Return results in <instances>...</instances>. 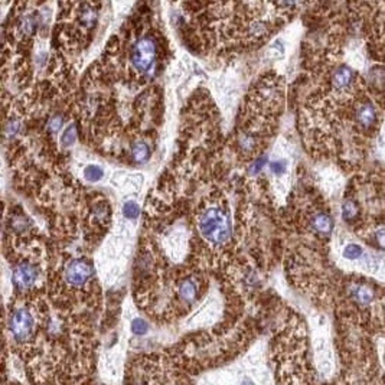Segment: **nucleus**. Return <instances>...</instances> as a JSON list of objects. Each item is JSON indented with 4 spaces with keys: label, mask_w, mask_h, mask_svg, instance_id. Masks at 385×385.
Returning <instances> with one entry per match:
<instances>
[{
    "label": "nucleus",
    "mask_w": 385,
    "mask_h": 385,
    "mask_svg": "<svg viewBox=\"0 0 385 385\" xmlns=\"http://www.w3.org/2000/svg\"><path fill=\"white\" fill-rule=\"evenodd\" d=\"M36 29V18L33 15H26L23 19H22V23H20V30L25 33V35H32Z\"/></svg>",
    "instance_id": "obj_13"
},
{
    "label": "nucleus",
    "mask_w": 385,
    "mask_h": 385,
    "mask_svg": "<svg viewBox=\"0 0 385 385\" xmlns=\"http://www.w3.org/2000/svg\"><path fill=\"white\" fill-rule=\"evenodd\" d=\"M93 276L91 265L84 261V260H72L69 261L65 267L64 277L68 284L74 287H81L88 282Z\"/></svg>",
    "instance_id": "obj_5"
},
{
    "label": "nucleus",
    "mask_w": 385,
    "mask_h": 385,
    "mask_svg": "<svg viewBox=\"0 0 385 385\" xmlns=\"http://www.w3.org/2000/svg\"><path fill=\"white\" fill-rule=\"evenodd\" d=\"M357 119L361 126H364V127H371L376 120L375 108H374L371 104H365V105H362V107L358 110Z\"/></svg>",
    "instance_id": "obj_11"
},
{
    "label": "nucleus",
    "mask_w": 385,
    "mask_h": 385,
    "mask_svg": "<svg viewBox=\"0 0 385 385\" xmlns=\"http://www.w3.org/2000/svg\"><path fill=\"white\" fill-rule=\"evenodd\" d=\"M312 225H313V229L319 234L328 235L332 233L333 229V219L330 218V215L328 214H323L320 212L318 215H315L313 221H312Z\"/></svg>",
    "instance_id": "obj_7"
},
{
    "label": "nucleus",
    "mask_w": 385,
    "mask_h": 385,
    "mask_svg": "<svg viewBox=\"0 0 385 385\" xmlns=\"http://www.w3.org/2000/svg\"><path fill=\"white\" fill-rule=\"evenodd\" d=\"M81 20L84 22L85 26H91L94 25L95 20H97V12L91 8H85L83 12H81Z\"/></svg>",
    "instance_id": "obj_20"
},
{
    "label": "nucleus",
    "mask_w": 385,
    "mask_h": 385,
    "mask_svg": "<svg viewBox=\"0 0 385 385\" xmlns=\"http://www.w3.org/2000/svg\"><path fill=\"white\" fill-rule=\"evenodd\" d=\"M384 362H385V358H384Z\"/></svg>",
    "instance_id": "obj_29"
},
{
    "label": "nucleus",
    "mask_w": 385,
    "mask_h": 385,
    "mask_svg": "<svg viewBox=\"0 0 385 385\" xmlns=\"http://www.w3.org/2000/svg\"><path fill=\"white\" fill-rule=\"evenodd\" d=\"M352 80H354V72H352V69L348 68V66H342V68H339L338 71L333 74L332 83L335 85V88L343 90V88H346L348 85L352 83Z\"/></svg>",
    "instance_id": "obj_8"
},
{
    "label": "nucleus",
    "mask_w": 385,
    "mask_h": 385,
    "mask_svg": "<svg viewBox=\"0 0 385 385\" xmlns=\"http://www.w3.org/2000/svg\"><path fill=\"white\" fill-rule=\"evenodd\" d=\"M265 32V26L263 23H253L250 26V35H254V36H260Z\"/></svg>",
    "instance_id": "obj_26"
},
{
    "label": "nucleus",
    "mask_w": 385,
    "mask_h": 385,
    "mask_svg": "<svg viewBox=\"0 0 385 385\" xmlns=\"http://www.w3.org/2000/svg\"><path fill=\"white\" fill-rule=\"evenodd\" d=\"M9 330L15 340L20 343L28 342L35 332V322L30 312L28 309L15 310L9 318Z\"/></svg>",
    "instance_id": "obj_3"
},
{
    "label": "nucleus",
    "mask_w": 385,
    "mask_h": 385,
    "mask_svg": "<svg viewBox=\"0 0 385 385\" xmlns=\"http://www.w3.org/2000/svg\"><path fill=\"white\" fill-rule=\"evenodd\" d=\"M13 226H15L18 231H25V229L29 226L28 219H26V218H22V216H19V218H15V219H13Z\"/></svg>",
    "instance_id": "obj_25"
},
{
    "label": "nucleus",
    "mask_w": 385,
    "mask_h": 385,
    "mask_svg": "<svg viewBox=\"0 0 385 385\" xmlns=\"http://www.w3.org/2000/svg\"><path fill=\"white\" fill-rule=\"evenodd\" d=\"M132 158L137 163H146L150 158V147L146 141L139 140L133 143L132 146Z\"/></svg>",
    "instance_id": "obj_10"
},
{
    "label": "nucleus",
    "mask_w": 385,
    "mask_h": 385,
    "mask_svg": "<svg viewBox=\"0 0 385 385\" xmlns=\"http://www.w3.org/2000/svg\"><path fill=\"white\" fill-rule=\"evenodd\" d=\"M130 61L134 69H137L140 74L150 75L158 62L156 41L151 36H141L137 39L130 51Z\"/></svg>",
    "instance_id": "obj_2"
},
{
    "label": "nucleus",
    "mask_w": 385,
    "mask_h": 385,
    "mask_svg": "<svg viewBox=\"0 0 385 385\" xmlns=\"http://www.w3.org/2000/svg\"><path fill=\"white\" fill-rule=\"evenodd\" d=\"M265 163H267V156H261V158L255 159L253 163H251V166L248 168V173H250V175H257V173L265 166Z\"/></svg>",
    "instance_id": "obj_24"
},
{
    "label": "nucleus",
    "mask_w": 385,
    "mask_h": 385,
    "mask_svg": "<svg viewBox=\"0 0 385 385\" xmlns=\"http://www.w3.org/2000/svg\"><path fill=\"white\" fill-rule=\"evenodd\" d=\"M76 139V129L74 124H71V126H68L66 127V130L62 134V137H61V143L68 147V146H72L74 144V141Z\"/></svg>",
    "instance_id": "obj_17"
},
{
    "label": "nucleus",
    "mask_w": 385,
    "mask_h": 385,
    "mask_svg": "<svg viewBox=\"0 0 385 385\" xmlns=\"http://www.w3.org/2000/svg\"><path fill=\"white\" fill-rule=\"evenodd\" d=\"M270 169H272V172L274 175H283V173H286V170H287V160H274V162H272V165H270Z\"/></svg>",
    "instance_id": "obj_23"
},
{
    "label": "nucleus",
    "mask_w": 385,
    "mask_h": 385,
    "mask_svg": "<svg viewBox=\"0 0 385 385\" xmlns=\"http://www.w3.org/2000/svg\"><path fill=\"white\" fill-rule=\"evenodd\" d=\"M19 132H20L19 120H10V122L6 124V127H5V134H6V137H8V139L15 137V136H16Z\"/></svg>",
    "instance_id": "obj_21"
},
{
    "label": "nucleus",
    "mask_w": 385,
    "mask_h": 385,
    "mask_svg": "<svg viewBox=\"0 0 385 385\" xmlns=\"http://www.w3.org/2000/svg\"><path fill=\"white\" fill-rule=\"evenodd\" d=\"M362 255V248L358 244H348L343 248V257L348 260H358Z\"/></svg>",
    "instance_id": "obj_18"
},
{
    "label": "nucleus",
    "mask_w": 385,
    "mask_h": 385,
    "mask_svg": "<svg viewBox=\"0 0 385 385\" xmlns=\"http://www.w3.org/2000/svg\"><path fill=\"white\" fill-rule=\"evenodd\" d=\"M178 294L180 297V300L186 301V303H192L197 299L198 296V286L197 283L194 282L192 279H185L182 280L178 287Z\"/></svg>",
    "instance_id": "obj_6"
},
{
    "label": "nucleus",
    "mask_w": 385,
    "mask_h": 385,
    "mask_svg": "<svg viewBox=\"0 0 385 385\" xmlns=\"http://www.w3.org/2000/svg\"><path fill=\"white\" fill-rule=\"evenodd\" d=\"M375 240L378 245L385 250V228H379L375 233Z\"/></svg>",
    "instance_id": "obj_27"
},
{
    "label": "nucleus",
    "mask_w": 385,
    "mask_h": 385,
    "mask_svg": "<svg viewBox=\"0 0 385 385\" xmlns=\"http://www.w3.org/2000/svg\"><path fill=\"white\" fill-rule=\"evenodd\" d=\"M104 176L103 169L97 165H90L84 169V178L88 180V182H98L101 180Z\"/></svg>",
    "instance_id": "obj_12"
},
{
    "label": "nucleus",
    "mask_w": 385,
    "mask_h": 385,
    "mask_svg": "<svg viewBox=\"0 0 385 385\" xmlns=\"http://www.w3.org/2000/svg\"><path fill=\"white\" fill-rule=\"evenodd\" d=\"M238 143H240V147L245 151H251L254 149V144H255V139H254L253 134L250 133H244L240 136L238 139Z\"/></svg>",
    "instance_id": "obj_19"
},
{
    "label": "nucleus",
    "mask_w": 385,
    "mask_h": 385,
    "mask_svg": "<svg viewBox=\"0 0 385 385\" xmlns=\"http://www.w3.org/2000/svg\"><path fill=\"white\" fill-rule=\"evenodd\" d=\"M62 126H64V119H62V115H54V117H51L49 122H48V130L51 133H58L62 129Z\"/></svg>",
    "instance_id": "obj_22"
},
{
    "label": "nucleus",
    "mask_w": 385,
    "mask_h": 385,
    "mask_svg": "<svg viewBox=\"0 0 385 385\" xmlns=\"http://www.w3.org/2000/svg\"><path fill=\"white\" fill-rule=\"evenodd\" d=\"M199 231L208 243L214 245L225 244L231 238V218L225 209L211 207L204 211L199 219Z\"/></svg>",
    "instance_id": "obj_1"
},
{
    "label": "nucleus",
    "mask_w": 385,
    "mask_h": 385,
    "mask_svg": "<svg viewBox=\"0 0 385 385\" xmlns=\"http://www.w3.org/2000/svg\"><path fill=\"white\" fill-rule=\"evenodd\" d=\"M38 268L33 264L23 261V263L18 264L13 268L12 283H13L15 289H18L19 291L29 290V289H32L35 286V283L38 280Z\"/></svg>",
    "instance_id": "obj_4"
},
{
    "label": "nucleus",
    "mask_w": 385,
    "mask_h": 385,
    "mask_svg": "<svg viewBox=\"0 0 385 385\" xmlns=\"http://www.w3.org/2000/svg\"><path fill=\"white\" fill-rule=\"evenodd\" d=\"M241 385H255V384H254V382H253V381H251V379H250V378H244V379H243V384H241Z\"/></svg>",
    "instance_id": "obj_28"
},
{
    "label": "nucleus",
    "mask_w": 385,
    "mask_h": 385,
    "mask_svg": "<svg viewBox=\"0 0 385 385\" xmlns=\"http://www.w3.org/2000/svg\"><path fill=\"white\" fill-rule=\"evenodd\" d=\"M358 215V205L354 202V201H346L343 205H342V216L345 221H349V219H354L355 216Z\"/></svg>",
    "instance_id": "obj_15"
},
{
    "label": "nucleus",
    "mask_w": 385,
    "mask_h": 385,
    "mask_svg": "<svg viewBox=\"0 0 385 385\" xmlns=\"http://www.w3.org/2000/svg\"><path fill=\"white\" fill-rule=\"evenodd\" d=\"M351 294L361 304H369L371 301L374 300V290L368 286H364V284L354 286L352 290H351Z\"/></svg>",
    "instance_id": "obj_9"
},
{
    "label": "nucleus",
    "mask_w": 385,
    "mask_h": 385,
    "mask_svg": "<svg viewBox=\"0 0 385 385\" xmlns=\"http://www.w3.org/2000/svg\"><path fill=\"white\" fill-rule=\"evenodd\" d=\"M123 215L129 218V219H136L137 216L140 215V208L134 201H129L123 205Z\"/></svg>",
    "instance_id": "obj_14"
},
{
    "label": "nucleus",
    "mask_w": 385,
    "mask_h": 385,
    "mask_svg": "<svg viewBox=\"0 0 385 385\" xmlns=\"http://www.w3.org/2000/svg\"><path fill=\"white\" fill-rule=\"evenodd\" d=\"M132 332L136 335V336H144L147 332H149V325L144 319H134L132 322Z\"/></svg>",
    "instance_id": "obj_16"
}]
</instances>
